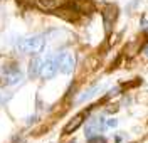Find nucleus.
Segmentation results:
<instances>
[{
    "instance_id": "1",
    "label": "nucleus",
    "mask_w": 148,
    "mask_h": 143,
    "mask_svg": "<svg viewBox=\"0 0 148 143\" xmlns=\"http://www.w3.org/2000/svg\"><path fill=\"white\" fill-rule=\"evenodd\" d=\"M44 46H46V37L39 34V36H30V37L22 39L17 44V49L22 54H39L44 49Z\"/></svg>"
},
{
    "instance_id": "2",
    "label": "nucleus",
    "mask_w": 148,
    "mask_h": 143,
    "mask_svg": "<svg viewBox=\"0 0 148 143\" xmlns=\"http://www.w3.org/2000/svg\"><path fill=\"white\" fill-rule=\"evenodd\" d=\"M56 64H57V71H61L62 74H71L76 67V57L71 52H59L56 57Z\"/></svg>"
},
{
    "instance_id": "3",
    "label": "nucleus",
    "mask_w": 148,
    "mask_h": 143,
    "mask_svg": "<svg viewBox=\"0 0 148 143\" xmlns=\"http://www.w3.org/2000/svg\"><path fill=\"white\" fill-rule=\"evenodd\" d=\"M57 73V64H56V57H46L40 64V71H39V76L42 79H51L56 76Z\"/></svg>"
},
{
    "instance_id": "4",
    "label": "nucleus",
    "mask_w": 148,
    "mask_h": 143,
    "mask_svg": "<svg viewBox=\"0 0 148 143\" xmlns=\"http://www.w3.org/2000/svg\"><path fill=\"white\" fill-rule=\"evenodd\" d=\"M103 128H104V120L103 118H92L89 120V123L86 126V136L91 138V136H96L98 133H101Z\"/></svg>"
},
{
    "instance_id": "5",
    "label": "nucleus",
    "mask_w": 148,
    "mask_h": 143,
    "mask_svg": "<svg viewBox=\"0 0 148 143\" xmlns=\"http://www.w3.org/2000/svg\"><path fill=\"white\" fill-rule=\"evenodd\" d=\"M3 73H5V83L7 84H17L22 81V71L18 69V67H5L3 69Z\"/></svg>"
},
{
    "instance_id": "6",
    "label": "nucleus",
    "mask_w": 148,
    "mask_h": 143,
    "mask_svg": "<svg viewBox=\"0 0 148 143\" xmlns=\"http://www.w3.org/2000/svg\"><path fill=\"white\" fill-rule=\"evenodd\" d=\"M84 116H86V113H79V114H76L73 120L69 121V123L64 126V130H62V133L64 135H71V133H74L81 125H83V121H84Z\"/></svg>"
},
{
    "instance_id": "7",
    "label": "nucleus",
    "mask_w": 148,
    "mask_h": 143,
    "mask_svg": "<svg viewBox=\"0 0 148 143\" xmlns=\"http://www.w3.org/2000/svg\"><path fill=\"white\" fill-rule=\"evenodd\" d=\"M103 19H104V25H106V30L110 32V27H111V22L116 19V9L113 7V5H110L108 9L103 12Z\"/></svg>"
},
{
    "instance_id": "8",
    "label": "nucleus",
    "mask_w": 148,
    "mask_h": 143,
    "mask_svg": "<svg viewBox=\"0 0 148 143\" xmlns=\"http://www.w3.org/2000/svg\"><path fill=\"white\" fill-rule=\"evenodd\" d=\"M39 3L44 7V9L49 10H56V9H61L67 3V0H39Z\"/></svg>"
},
{
    "instance_id": "9",
    "label": "nucleus",
    "mask_w": 148,
    "mask_h": 143,
    "mask_svg": "<svg viewBox=\"0 0 148 143\" xmlns=\"http://www.w3.org/2000/svg\"><path fill=\"white\" fill-rule=\"evenodd\" d=\"M40 64H42V59H39V57H34L32 61H30V64H29V77H37L39 76V71H40Z\"/></svg>"
},
{
    "instance_id": "10",
    "label": "nucleus",
    "mask_w": 148,
    "mask_h": 143,
    "mask_svg": "<svg viewBox=\"0 0 148 143\" xmlns=\"http://www.w3.org/2000/svg\"><path fill=\"white\" fill-rule=\"evenodd\" d=\"M89 143H106V142H104V138H101V136H96V138L91 136L89 138Z\"/></svg>"
},
{
    "instance_id": "11",
    "label": "nucleus",
    "mask_w": 148,
    "mask_h": 143,
    "mask_svg": "<svg viewBox=\"0 0 148 143\" xmlns=\"http://www.w3.org/2000/svg\"><path fill=\"white\" fill-rule=\"evenodd\" d=\"M116 125H118L116 120H110V121H108V126H116Z\"/></svg>"
},
{
    "instance_id": "12",
    "label": "nucleus",
    "mask_w": 148,
    "mask_h": 143,
    "mask_svg": "<svg viewBox=\"0 0 148 143\" xmlns=\"http://www.w3.org/2000/svg\"><path fill=\"white\" fill-rule=\"evenodd\" d=\"M0 101H2V99H0Z\"/></svg>"
}]
</instances>
